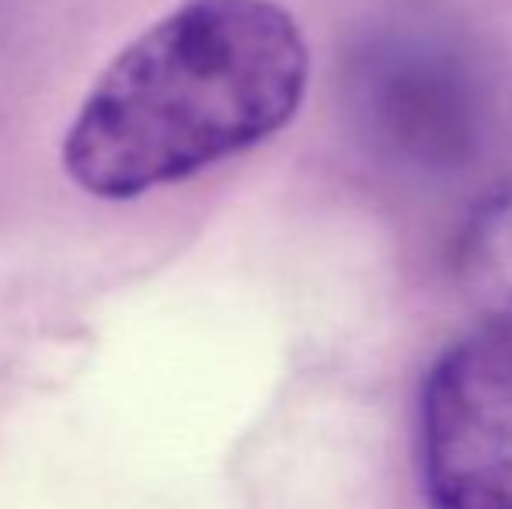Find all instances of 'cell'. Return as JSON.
Here are the masks:
<instances>
[{"label": "cell", "instance_id": "6da1fadb", "mask_svg": "<svg viewBox=\"0 0 512 509\" xmlns=\"http://www.w3.org/2000/svg\"><path fill=\"white\" fill-rule=\"evenodd\" d=\"M307 88V46L272 0H185L98 77L63 168L98 199L182 182L283 129Z\"/></svg>", "mask_w": 512, "mask_h": 509}, {"label": "cell", "instance_id": "7a4b0ae2", "mask_svg": "<svg viewBox=\"0 0 512 509\" xmlns=\"http://www.w3.org/2000/svg\"><path fill=\"white\" fill-rule=\"evenodd\" d=\"M418 485L429 509H512V339L450 346L418 401Z\"/></svg>", "mask_w": 512, "mask_h": 509}, {"label": "cell", "instance_id": "3957f363", "mask_svg": "<svg viewBox=\"0 0 512 509\" xmlns=\"http://www.w3.org/2000/svg\"><path fill=\"white\" fill-rule=\"evenodd\" d=\"M356 116L380 150L415 168H457L485 129L478 74L432 32H387L356 56Z\"/></svg>", "mask_w": 512, "mask_h": 509}, {"label": "cell", "instance_id": "277c9868", "mask_svg": "<svg viewBox=\"0 0 512 509\" xmlns=\"http://www.w3.org/2000/svg\"><path fill=\"white\" fill-rule=\"evenodd\" d=\"M457 276L485 332L512 339V182L488 192L467 217L457 245Z\"/></svg>", "mask_w": 512, "mask_h": 509}]
</instances>
